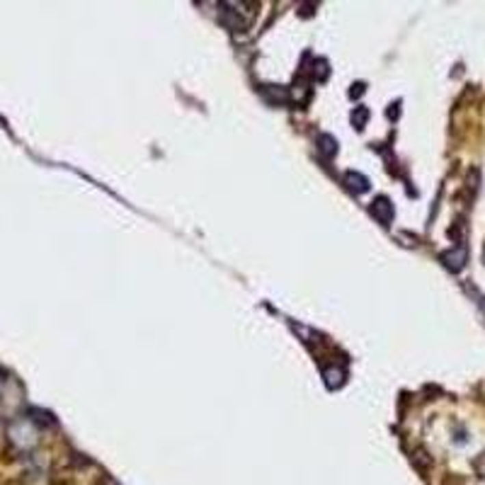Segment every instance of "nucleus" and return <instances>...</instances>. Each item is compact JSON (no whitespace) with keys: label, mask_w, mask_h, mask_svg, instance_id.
Returning a JSON list of instances; mask_svg holds the SVG:
<instances>
[{"label":"nucleus","mask_w":485,"mask_h":485,"mask_svg":"<svg viewBox=\"0 0 485 485\" xmlns=\"http://www.w3.org/2000/svg\"><path fill=\"white\" fill-rule=\"evenodd\" d=\"M320 150L326 155H335L337 153V144L332 136H320Z\"/></svg>","instance_id":"5"},{"label":"nucleus","mask_w":485,"mask_h":485,"mask_svg":"<svg viewBox=\"0 0 485 485\" xmlns=\"http://www.w3.org/2000/svg\"><path fill=\"white\" fill-rule=\"evenodd\" d=\"M323 379H326L328 389H337V386L345 381V373H342V369H337V367H328L326 371H323Z\"/></svg>","instance_id":"4"},{"label":"nucleus","mask_w":485,"mask_h":485,"mask_svg":"<svg viewBox=\"0 0 485 485\" xmlns=\"http://www.w3.org/2000/svg\"><path fill=\"white\" fill-rule=\"evenodd\" d=\"M371 216L379 221V224L389 226L391 221H393V204H391V199L389 197H376V199H373Z\"/></svg>","instance_id":"1"},{"label":"nucleus","mask_w":485,"mask_h":485,"mask_svg":"<svg viewBox=\"0 0 485 485\" xmlns=\"http://www.w3.org/2000/svg\"><path fill=\"white\" fill-rule=\"evenodd\" d=\"M0 391H3V379H0Z\"/></svg>","instance_id":"7"},{"label":"nucleus","mask_w":485,"mask_h":485,"mask_svg":"<svg viewBox=\"0 0 485 485\" xmlns=\"http://www.w3.org/2000/svg\"><path fill=\"white\" fill-rule=\"evenodd\" d=\"M442 262L449 267V270H461L464 267V262H466V248H454V250H449V252H444L442 255Z\"/></svg>","instance_id":"3"},{"label":"nucleus","mask_w":485,"mask_h":485,"mask_svg":"<svg viewBox=\"0 0 485 485\" xmlns=\"http://www.w3.org/2000/svg\"><path fill=\"white\" fill-rule=\"evenodd\" d=\"M367 119H369L367 109H357V112L352 114V122H354V127L357 129H362V124H367Z\"/></svg>","instance_id":"6"},{"label":"nucleus","mask_w":485,"mask_h":485,"mask_svg":"<svg viewBox=\"0 0 485 485\" xmlns=\"http://www.w3.org/2000/svg\"><path fill=\"white\" fill-rule=\"evenodd\" d=\"M345 185L357 194L369 192V187H371L369 185V177L362 175V172H345Z\"/></svg>","instance_id":"2"}]
</instances>
